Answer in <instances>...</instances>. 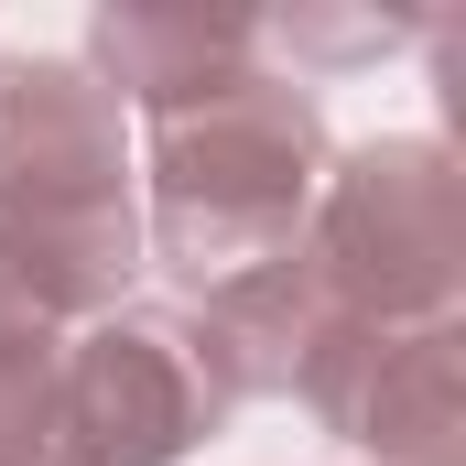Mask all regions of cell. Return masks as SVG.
Instances as JSON below:
<instances>
[{
  "label": "cell",
  "mask_w": 466,
  "mask_h": 466,
  "mask_svg": "<svg viewBox=\"0 0 466 466\" xmlns=\"http://www.w3.org/2000/svg\"><path fill=\"white\" fill-rule=\"evenodd\" d=\"M293 401L369 466H466V326H326Z\"/></svg>",
  "instance_id": "5"
},
{
  "label": "cell",
  "mask_w": 466,
  "mask_h": 466,
  "mask_svg": "<svg viewBox=\"0 0 466 466\" xmlns=\"http://www.w3.org/2000/svg\"><path fill=\"white\" fill-rule=\"evenodd\" d=\"M55 358L66 348H0V466H66Z\"/></svg>",
  "instance_id": "7"
},
{
  "label": "cell",
  "mask_w": 466,
  "mask_h": 466,
  "mask_svg": "<svg viewBox=\"0 0 466 466\" xmlns=\"http://www.w3.org/2000/svg\"><path fill=\"white\" fill-rule=\"evenodd\" d=\"M0 249L55 326H98L109 304H130L141 207L119 98L76 55H0Z\"/></svg>",
  "instance_id": "2"
},
{
  "label": "cell",
  "mask_w": 466,
  "mask_h": 466,
  "mask_svg": "<svg viewBox=\"0 0 466 466\" xmlns=\"http://www.w3.org/2000/svg\"><path fill=\"white\" fill-rule=\"evenodd\" d=\"M326 163L337 152H326L315 87L271 76V66H249V76L185 98V109H152V228L141 238L174 271L185 315L304 249Z\"/></svg>",
  "instance_id": "1"
},
{
  "label": "cell",
  "mask_w": 466,
  "mask_h": 466,
  "mask_svg": "<svg viewBox=\"0 0 466 466\" xmlns=\"http://www.w3.org/2000/svg\"><path fill=\"white\" fill-rule=\"evenodd\" d=\"M348 326H445L466 293V174L434 130H390L326 163L304 249Z\"/></svg>",
  "instance_id": "3"
},
{
  "label": "cell",
  "mask_w": 466,
  "mask_h": 466,
  "mask_svg": "<svg viewBox=\"0 0 466 466\" xmlns=\"http://www.w3.org/2000/svg\"><path fill=\"white\" fill-rule=\"evenodd\" d=\"M238 412L228 348L185 304H109L55 358V423L66 466H174Z\"/></svg>",
  "instance_id": "4"
},
{
  "label": "cell",
  "mask_w": 466,
  "mask_h": 466,
  "mask_svg": "<svg viewBox=\"0 0 466 466\" xmlns=\"http://www.w3.org/2000/svg\"><path fill=\"white\" fill-rule=\"evenodd\" d=\"M109 98L130 109H185V98H207V87H228L260 66V22L249 11H163V0H109L98 22H87V55H76Z\"/></svg>",
  "instance_id": "6"
},
{
  "label": "cell",
  "mask_w": 466,
  "mask_h": 466,
  "mask_svg": "<svg viewBox=\"0 0 466 466\" xmlns=\"http://www.w3.org/2000/svg\"><path fill=\"white\" fill-rule=\"evenodd\" d=\"M282 33H293L304 55H390V44H401V22H304V11H293Z\"/></svg>",
  "instance_id": "8"
}]
</instances>
